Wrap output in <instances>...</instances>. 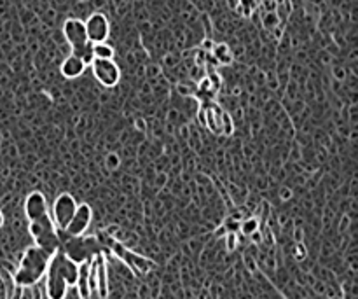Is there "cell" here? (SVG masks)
<instances>
[{"mask_svg": "<svg viewBox=\"0 0 358 299\" xmlns=\"http://www.w3.org/2000/svg\"><path fill=\"white\" fill-rule=\"evenodd\" d=\"M49 252H46L44 249L37 245H31L25 250L21 261H19V266L16 270V273L13 275L14 283L19 287H30V285H37L39 282L44 278L47 264L51 261Z\"/></svg>", "mask_w": 358, "mask_h": 299, "instance_id": "obj_1", "label": "cell"}, {"mask_svg": "<svg viewBox=\"0 0 358 299\" xmlns=\"http://www.w3.org/2000/svg\"><path fill=\"white\" fill-rule=\"evenodd\" d=\"M44 287L47 299H66L68 296V282L65 275V252L58 249L51 255L44 275Z\"/></svg>", "mask_w": 358, "mask_h": 299, "instance_id": "obj_2", "label": "cell"}, {"mask_svg": "<svg viewBox=\"0 0 358 299\" xmlns=\"http://www.w3.org/2000/svg\"><path fill=\"white\" fill-rule=\"evenodd\" d=\"M63 37L68 42L72 54L81 58L86 65H91L93 61V51H91V42L88 41L86 35L84 21L79 18H68L63 23Z\"/></svg>", "mask_w": 358, "mask_h": 299, "instance_id": "obj_3", "label": "cell"}, {"mask_svg": "<svg viewBox=\"0 0 358 299\" xmlns=\"http://www.w3.org/2000/svg\"><path fill=\"white\" fill-rule=\"evenodd\" d=\"M28 231L31 238H33L35 245L44 249L46 252H49V254H54L61 247L60 236H58V227L54 226L49 214L37 220H31Z\"/></svg>", "mask_w": 358, "mask_h": 299, "instance_id": "obj_4", "label": "cell"}, {"mask_svg": "<svg viewBox=\"0 0 358 299\" xmlns=\"http://www.w3.org/2000/svg\"><path fill=\"white\" fill-rule=\"evenodd\" d=\"M89 287H91V290H96L100 299H107V259H105V254H101V252H96L91 257V261H89Z\"/></svg>", "mask_w": 358, "mask_h": 299, "instance_id": "obj_5", "label": "cell"}, {"mask_svg": "<svg viewBox=\"0 0 358 299\" xmlns=\"http://www.w3.org/2000/svg\"><path fill=\"white\" fill-rule=\"evenodd\" d=\"M77 205L79 203L76 202V198L72 194H68V192H63V194H60L54 200L49 215L58 229H65L68 226L70 219L74 217V214L77 210Z\"/></svg>", "mask_w": 358, "mask_h": 299, "instance_id": "obj_6", "label": "cell"}, {"mask_svg": "<svg viewBox=\"0 0 358 299\" xmlns=\"http://www.w3.org/2000/svg\"><path fill=\"white\" fill-rule=\"evenodd\" d=\"M91 70L93 76L105 88H114V86L119 84L121 81V69L114 60H98L93 58L91 61Z\"/></svg>", "mask_w": 358, "mask_h": 299, "instance_id": "obj_7", "label": "cell"}, {"mask_svg": "<svg viewBox=\"0 0 358 299\" xmlns=\"http://www.w3.org/2000/svg\"><path fill=\"white\" fill-rule=\"evenodd\" d=\"M86 35L88 41L91 44H98V42H107L110 35V23L109 18L103 13H93L89 14V18L84 21Z\"/></svg>", "mask_w": 358, "mask_h": 299, "instance_id": "obj_8", "label": "cell"}, {"mask_svg": "<svg viewBox=\"0 0 358 299\" xmlns=\"http://www.w3.org/2000/svg\"><path fill=\"white\" fill-rule=\"evenodd\" d=\"M93 220V210L88 203H81L77 205V210L74 214V217L70 219L68 226L65 227V233L68 236H82L88 231V227L91 226Z\"/></svg>", "mask_w": 358, "mask_h": 299, "instance_id": "obj_9", "label": "cell"}, {"mask_svg": "<svg viewBox=\"0 0 358 299\" xmlns=\"http://www.w3.org/2000/svg\"><path fill=\"white\" fill-rule=\"evenodd\" d=\"M114 250H116V255L117 257H121L123 261L131 268L133 271H136V273L140 275H145L149 273V271L154 270V261L149 257H145V255H140V254H135V252L131 250H126L123 245H112Z\"/></svg>", "mask_w": 358, "mask_h": 299, "instance_id": "obj_10", "label": "cell"}, {"mask_svg": "<svg viewBox=\"0 0 358 299\" xmlns=\"http://www.w3.org/2000/svg\"><path fill=\"white\" fill-rule=\"evenodd\" d=\"M23 210H25V217L28 219V222H31V220H37L49 214V205H47V200L42 192L33 191L26 196Z\"/></svg>", "mask_w": 358, "mask_h": 299, "instance_id": "obj_11", "label": "cell"}, {"mask_svg": "<svg viewBox=\"0 0 358 299\" xmlns=\"http://www.w3.org/2000/svg\"><path fill=\"white\" fill-rule=\"evenodd\" d=\"M91 261V259H89ZM89 261L79 262V275L76 282L77 296L79 299H89L91 297V287H89Z\"/></svg>", "mask_w": 358, "mask_h": 299, "instance_id": "obj_12", "label": "cell"}, {"mask_svg": "<svg viewBox=\"0 0 358 299\" xmlns=\"http://www.w3.org/2000/svg\"><path fill=\"white\" fill-rule=\"evenodd\" d=\"M86 63L81 60L76 54H70V56L65 58V61L61 63V76L65 79H77L84 74L86 70Z\"/></svg>", "mask_w": 358, "mask_h": 299, "instance_id": "obj_13", "label": "cell"}, {"mask_svg": "<svg viewBox=\"0 0 358 299\" xmlns=\"http://www.w3.org/2000/svg\"><path fill=\"white\" fill-rule=\"evenodd\" d=\"M91 51H93V58H98V60H114V54H116L114 47L107 44V42L93 44Z\"/></svg>", "mask_w": 358, "mask_h": 299, "instance_id": "obj_14", "label": "cell"}, {"mask_svg": "<svg viewBox=\"0 0 358 299\" xmlns=\"http://www.w3.org/2000/svg\"><path fill=\"white\" fill-rule=\"evenodd\" d=\"M213 54L219 60V63H222V65H229V63L233 61V53H231L227 44H217L213 47Z\"/></svg>", "mask_w": 358, "mask_h": 299, "instance_id": "obj_15", "label": "cell"}, {"mask_svg": "<svg viewBox=\"0 0 358 299\" xmlns=\"http://www.w3.org/2000/svg\"><path fill=\"white\" fill-rule=\"evenodd\" d=\"M236 9H238V13L241 14V16H245V18H250L252 13L257 9V4H255L254 0H238V6H236Z\"/></svg>", "mask_w": 358, "mask_h": 299, "instance_id": "obj_16", "label": "cell"}, {"mask_svg": "<svg viewBox=\"0 0 358 299\" xmlns=\"http://www.w3.org/2000/svg\"><path fill=\"white\" fill-rule=\"evenodd\" d=\"M19 299H42V292H41V289H39V283L37 285L23 287Z\"/></svg>", "mask_w": 358, "mask_h": 299, "instance_id": "obj_17", "label": "cell"}, {"mask_svg": "<svg viewBox=\"0 0 358 299\" xmlns=\"http://www.w3.org/2000/svg\"><path fill=\"white\" fill-rule=\"evenodd\" d=\"M239 229H241V233L246 235V236L254 235L255 231L259 229L257 219H248V220H245V222H241V224H239Z\"/></svg>", "mask_w": 358, "mask_h": 299, "instance_id": "obj_18", "label": "cell"}, {"mask_svg": "<svg viewBox=\"0 0 358 299\" xmlns=\"http://www.w3.org/2000/svg\"><path fill=\"white\" fill-rule=\"evenodd\" d=\"M233 131H234L233 119H231L229 114L222 112V133L224 135H233Z\"/></svg>", "mask_w": 358, "mask_h": 299, "instance_id": "obj_19", "label": "cell"}, {"mask_svg": "<svg viewBox=\"0 0 358 299\" xmlns=\"http://www.w3.org/2000/svg\"><path fill=\"white\" fill-rule=\"evenodd\" d=\"M264 23L267 28H274V26L278 25V16L274 13H267V16L264 18Z\"/></svg>", "mask_w": 358, "mask_h": 299, "instance_id": "obj_20", "label": "cell"}, {"mask_svg": "<svg viewBox=\"0 0 358 299\" xmlns=\"http://www.w3.org/2000/svg\"><path fill=\"white\" fill-rule=\"evenodd\" d=\"M236 233H227V250L233 252L236 249Z\"/></svg>", "mask_w": 358, "mask_h": 299, "instance_id": "obj_21", "label": "cell"}, {"mask_svg": "<svg viewBox=\"0 0 358 299\" xmlns=\"http://www.w3.org/2000/svg\"><path fill=\"white\" fill-rule=\"evenodd\" d=\"M4 226V215H2V212H0V227Z\"/></svg>", "mask_w": 358, "mask_h": 299, "instance_id": "obj_22", "label": "cell"}]
</instances>
